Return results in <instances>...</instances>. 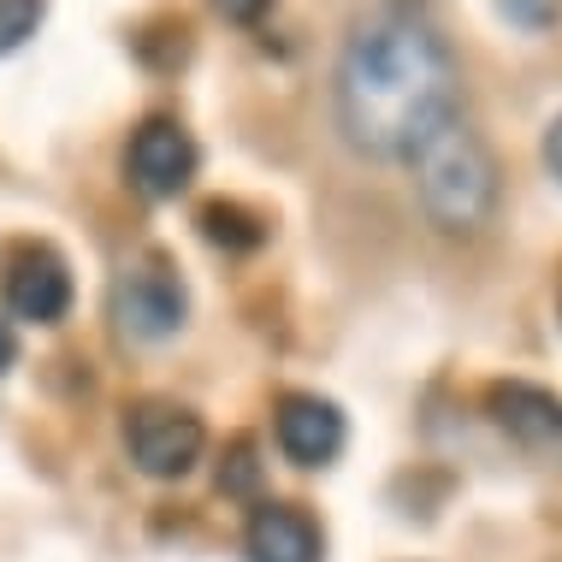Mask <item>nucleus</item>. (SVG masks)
I'll return each instance as SVG.
<instances>
[{
	"label": "nucleus",
	"instance_id": "f257e3e1",
	"mask_svg": "<svg viewBox=\"0 0 562 562\" xmlns=\"http://www.w3.org/2000/svg\"><path fill=\"white\" fill-rule=\"evenodd\" d=\"M456 108V59L415 12H373L349 30L338 59V125L373 160L408 155Z\"/></svg>",
	"mask_w": 562,
	"mask_h": 562
},
{
	"label": "nucleus",
	"instance_id": "f03ea898",
	"mask_svg": "<svg viewBox=\"0 0 562 562\" xmlns=\"http://www.w3.org/2000/svg\"><path fill=\"white\" fill-rule=\"evenodd\" d=\"M403 160L415 166V190H420V207L432 214V225H445V232H480L497 202V166H492L485 136L462 113L438 119Z\"/></svg>",
	"mask_w": 562,
	"mask_h": 562
},
{
	"label": "nucleus",
	"instance_id": "7ed1b4c3",
	"mask_svg": "<svg viewBox=\"0 0 562 562\" xmlns=\"http://www.w3.org/2000/svg\"><path fill=\"white\" fill-rule=\"evenodd\" d=\"M202 445H207V427L184 403L143 397L125 408V450L148 480H184L202 462Z\"/></svg>",
	"mask_w": 562,
	"mask_h": 562
},
{
	"label": "nucleus",
	"instance_id": "20e7f679",
	"mask_svg": "<svg viewBox=\"0 0 562 562\" xmlns=\"http://www.w3.org/2000/svg\"><path fill=\"white\" fill-rule=\"evenodd\" d=\"M190 314V296H184V279L172 272L166 255H143L131 261L125 272L113 279V321L125 338L136 344H160V338H178Z\"/></svg>",
	"mask_w": 562,
	"mask_h": 562
},
{
	"label": "nucleus",
	"instance_id": "39448f33",
	"mask_svg": "<svg viewBox=\"0 0 562 562\" xmlns=\"http://www.w3.org/2000/svg\"><path fill=\"white\" fill-rule=\"evenodd\" d=\"M0 296L19 321L54 326L71 314V267L54 243H12L0 255Z\"/></svg>",
	"mask_w": 562,
	"mask_h": 562
},
{
	"label": "nucleus",
	"instance_id": "423d86ee",
	"mask_svg": "<svg viewBox=\"0 0 562 562\" xmlns=\"http://www.w3.org/2000/svg\"><path fill=\"white\" fill-rule=\"evenodd\" d=\"M195 160H202L195 155V136L178 119H148V125H136L131 148H125V178L148 202H172V195L190 190Z\"/></svg>",
	"mask_w": 562,
	"mask_h": 562
},
{
	"label": "nucleus",
	"instance_id": "0eeeda50",
	"mask_svg": "<svg viewBox=\"0 0 562 562\" xmlns=\"http://www.w3.org/2000/svg\"><path fill=\"white\" fill-rule=\"evenodd\" d=\"M492 420L509 432V445H521L533 462H562V397L527 379H497L485 391Z\"/></svg>",
	"mask_w": 562,
	"mask_h": 562
},
{
	"label": "nucleus",
	"instance_id": "6e6552de",
	"mask_svg": "<svg viewBox=\"0 0 562 562\" xmlns=\"http://www.w3.org/2000/svg\"><path fill=\"white\" fill-rule=\"evenodd\" d=\"M272 432L296 468H326L344 450V408L321 391H284L272 408Z\"/></svg>",
	"mask_w": 562,
	"mask_h": 562
},
{
	"label": "nucleus",
	"instance_id": "1a4fd4ad",
	"mask_svg": "<svg viewBox=\"0 0 562 562\" xmlns=\"http://www.w3.org/2000/svg\"><path fill=\"white\" fill-rule=\"evenodd\" d=\"M243 557L249 562H321V527L296 504H255L243 527Z\"/></svg>",
	"mask_w": 562,
	"mask_h": 562
},
{
	"label": "nucleus",
	"instance_id": "9d476101",
	"mask_svg": "<svg viewBox=\"0 0 562 562\" xmlns=\"http://www.w3.org/2000/svg\"><path fill=\"white\" fill-rule=\"evenodd\" d=\"M202 232H207V243H220V249H261L267 243V225L237 202H207L202 207Z\"/></svg>",
	"mask_w": 562,
	"mask_h": 562
},
{
	"label": "nucleus",
	"instance_id": "9b49d317",
	"mask_svg": "<svg viewBox=\"0 0 562 562\" xmlns=\"http://www.w3.org/2000/svg\"><path fill=\"white\" fill-rule=\"evenodd\" d=\"M42 24V0H0V59L19 54Z\"/></svg>",
	"mask_w": 562,
	"mask_h": 562
},
{
	"label": "nucleus",
	"instance_id": "f8f14e48",
	"mask_svg": "<svg viewBox=\"0 0 562 562\" xmlns=\"http://www.w3.org/2000/svg\"><path fill=\"white\" fill-rule=\"evenodd\" d=\"M255 485H261V462H255V445H249V438H232V450H225V468H220V492L255 497Z\"/></svg>",
	"mask_w": 562,
	"mask_h": 562
},
{
	"label": "nucleus",
	"instance_id": "ddd939ff",
	"mask_svg": "<svg viewBox=\"0 0 562 562\" xmlns=\"http://www.w3.org/2000/svg\"><path fill=\"white\" fill-rule=\"evenodd\" d=\"M497 7H504V19L521 24V30H551L562 19V0H497Z\"/></svg>",
	"mask_w": 562,
	"mask_h": 562
},
{
	"label": "nucleus",
	"instance_id": "4468645a",
	"mask_svg": "<svg viewBox=\"0 0 562 562\" xmlns=\"http://www.w3.org/2000/svg\"><path fill=\"white\" fill-rule=\"evenodd\" d=\"M214 12L225 24H261L272 12V0H214Z\"/></svg>",
	"mask_w": 562,
	"mask_h": 562
},
{
	"label": "nucleus",
	"instance_id": "2eb2a0df",
	"mask_svg": "<svg viewBox=\"0 0 562 562\" xmlns=\"http://www.w3.org/2000/svg\"><path fill=\"white\" fill-rule=\"evenodd\" d=\"M544 160H551V172L562 178V113L551 119V131H544Z\"/></svg>",
	"mask_w": 562,
	"mask_h": 562
},
{
	"label": "nucleus",
	"instance_id": "dca6fc26",
	"mask_svg": "<svg viewBox=\"0 0 562 562\" xmlns=\"http://www.w3.org/2000/svg\"><path fill=\"white\" fill-rule=\"evenodd\" d=\"M12 361H19V338H12V326L0 321V373H7Z\"/></svg>",
	"mask_w": 562,
	"mask_h": 562
}]
</instances>
